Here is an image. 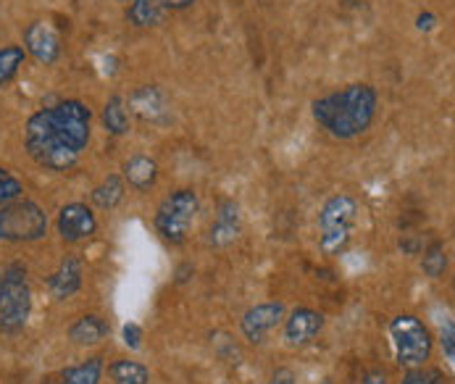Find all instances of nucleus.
Segmentation results:
<instances>
[{"label":"nucleus","instance_id":"1","mask_svg":"<svg viewBox=\"0 0 455 384\" xmlns=\"http://www.w3.org/2000/svg\"><path fill=\"white\" fill-rule=\"evenodd\" d=\"M379 95L371 84L355 82L311 103V114L326 134L337 140H353L374 124Z\"/></svg>","mask_w":455,"mask_h":384},{"label":"nucleus","instance_id":"2","mask_svg":"<svg viewBox=\"0 0 455 384\" xmlns=\"http://www.w3.org/2000/svg\"><path fill=\"white\" fill-rule=\"evenodd\" d=\"M24 145H27V153L32 156V161L51 172H68L79 161V153H74L68 148L61 132L51 122L48 108H40L37 114H32L27 119Z\"/></svg>","mask_w":455,"mask_h":384},{"label":"nucleus","instance_id":"3","mask_svg":"<svg viewBox=\"0 0 455 384\" xmlns=\"http://www.w3.org/2000/svg\"><path fill=\"white\" fill-rule=\"evenodd\" d=\"M358 219V203L350 195H331L319 211V251L324 256H339L350 245Z\"/></svg>","mask_w":455,"mask_h":384},{"label":"nucleus","instance_id":"4","mask_svg":"<svg viewBox=\"0 0 455 384\" xmlns=\"http://www.w3.org/2000/svg\"><path fill=\"white\" fill-rule=\"evenodd\" d=\"M32 314V290L27 279V266L13 260L3 268V292H0V332L16 334L27 326Z\"/></svg>","mask_w":455,"mask_h":384},{"label":"nucleus","instance_id":"5","mask_svg":"<svg viewBox=\"0 0 455 384\" xmlns=\"http://www.w3.org/2000/svg\"><path fill=\"white\" fill-rule=\"evenodd\" d=\"M390 337L392 348H395V361L400 369H416V366H427V361L432 358V332L419 316L411 314H400L390 321Z\"/></svg>","mask_w":455,"mask_h":384},{"label":"nucleus","instance_id":"6","mask_svg":"<svg viewBox=\"0 0 455 384\" xmlns=\"http://www.w3.org/2000/svg\"><path fill=\"white\" fill-rule=\"evenodd\" d=\"M197 208H200L197 192L190 188L166 195L156 211V232L172 245H185L190 235V224L196 221Z\"/></svg>","mask_w":455,"mask_h":384},{"label":"nucleus","instance_id":"7","mask_svg":"<svg viewBox=\"0 0 455 384\" xmlns=\"http://www.w3.org/2000/svg\"><path fill=\"white\" fill-rule=\"evenodd\" d=\"M48 235V216L35 200H13L0 208V243H37Z\"/></svg>","mask_w":455,"mask_h":384},{"label":"nucleus","instance_id":"8","mask_svg":"<svg viewBox=\"0 0 455 384\" xmlns=\"http://www.w3.org/2000/svg\"><path fill=\"white\" fill-rule=\"evenodd\" d=\"M51 122L61 132L68 148L82 156V150L90 145L92 134V111L82 100H61L53 108H48Z\"/></svg>","mask_w":455,"mask_h":384},{"label":"nucleus","instance_id":"9","mask_svg":"<svg viewBox=\"0 0 455 384\" xmlns=\"http://www.w3.org/2000/svg\"><path fill=\"white\" fill-rule=\"evenodd\" d=\"M56 229H59L64 243L74 245V243H82V240H87V237H92L98 232V219H95L90 205H84V203H66L64 208L59 211Z\"/></svg>","mask_w":455,"mask_h":384},{"label":"nucleus","instance_id":"10","mask_svg":"<svg viewBox=\"0 0 455 384\" xmlns=\"http://www.w3.org/2000/svg\"><path fill=\"white\" fill-rule=\"evenodd\" d=\"M24 51L37 64H56L61 59V37L48 21H32L24 29Z\"/></svg>","mask_w":455,"mask_h":384},{"label":"nucleus","instance_id":"11","mask_svg":"<svg viewBox=\"0 0 455 384\" xmlns=\"http://www.w3.org/2000/svg\"><path fill=\"white\" fill-rule=\"evenodd\" d=\"M324 329V316L314 308H295L287 319H284V342L287 348H308Z\"/></svg>","mask_w":455,"mask_h":384},{"label":"nucleus","instance_id":"12","mask_svg":"<svg viewBox=\"0 0 455 384\" xmlns=\"http://www.w3.org/2000/svg\"><path fill=\"white\" fill-rule=\"evenodd\" d=\"M282 321H284V303L271 300V303H259V306L248 308L243 321H240V329H243L248 342L260 345L266 340V334Z\"/></svg>","mask_w":455,"mask_h":384},{"label":"nucleus","instance_id":"13","mask_svg":"<svg viewBox=\"0 0 455 384\" xmlns=\"http://www.w3.org/2000/svg\"><path fill=\"white\" fill-rule=\"evenodd\" d=\"M243 232V213H240V203L237 200H221L219 213L208 229V245L211 248H227L232 245Z\"/></svg>","mask_w":455,"mask_h":384},{"label":"nucleus","instance_id":"14","mask_svg":"<svg viewBox=\"0 0 455 384\" xmlns=\"http://www.w3.org/2000/svg\"><path fill=\"white\" fill-rule=\"evenodd\" d=\"M130 111L140 122L158 124L169 116V98L161 87L156 84H142L130 95Z\"/></svg>","mask_w":455,"mask_h":384},{"label":"nucleus","instance_id":"15","mask_svg":"<svg viewBox=\"0 0 455 384\" xmlns=\"http://www.w3.org/2000/svg\"><path fill=\"white\" fill-rule=\"evenodd\" d=\"M45 287L56 300L74 298L82 290V260L76 256H66L59 263V268L45 279Z\"/></svg>","mask_w":455,"mask_h":384},{"label":"nucleus","instance_id":"16","mask_svg":"<svg viewBox=\"0 0 455 384\" xmlns=\"http://www.w3.org/2000/svg\"><path fill=\"white\" fill-rule=\"evenodd\" d=\"M122 172L124 182L137 192H148L158 180V164L150 156H132L130 161H124Z\"/></svg>","mask_w":455,"mask_h":384},{"label":"nucleus","instance_id":"17","mask_svg":"<svg viewBox=\"0 0 455 384\" xmlns=\"http://www.w3.org/2000/svg\"><path fill=\"white\" fill-rule=\"evenodd\" d=\"M108 324L95 316V314H87L82 319H76L68 326V340L74 345H82V348H92V345H100L106 337H108Z\"/></svg>","mask_w":455,"mask_h":384},{"label":"nucleus","instance_id":"18","mask_svg":"<svg viewBox=\"0 0 455 384\" xmlns=\"http://www.w3.org/2000/svg\"><path fill=\"white\" fill-rule=\"evenodd\" d=\"M164 19V3L161 0H132L127 5V21L137 29L156 27Z\"/></svg>","mask_w":455,"mask_h":384},{"label":"nucleus","instance_id":"19","mask_svg":"<svg viewBox=\"0 0 455 384\" xmlns=\"http://www.w3.org/2000/svg\"><path fill=\"white\" fill-rule=\"evenodd\" d=\"M103 358L95 356V358H87L76 366H68L61 372V384H100L103 380Z\"/></svg>","mask_w":455,"mask_h":384},{"label":"nucleus","instance_id":"20","mask_svg":"<svg viewBox=\"0 0 455 384\" xmlns=\"http://www.w3.org/2000/svg\"><path fill=\"white\" fill-rule=\"evenodd\" d=\"M103 127L108 134H127L130 132V114H127V100L122 95H111L106 108H103Z\"/></svg>","mask_w":455,"mask_h":384},{"label":"nucleus","instance_id":"21","mask_svg":"<svg viewBox=\"0 0 455 384\" xmlns=\"http://www.w3.org/2000/svg\"><path fill=\"white\" fill-rule=\"evenodd\" d=\"M124 180L119 174H111L92 190V203L103 211H114L124 200Z\"/></svg>","mask_w":455,"mask_h":384},{"label":"nucleus","instance_id":"22","mask_svg":"<svg viewBox=\"0 0 455 384\" xmlns=\"http://www.w3.org/2000/svg\"><path fill=\"white\" fill-rule=\"evenodd\" d=\"M114 384H150V372L148 366L130 361V358H122V361H114L111 369H108Z\"/></svg>","mask_w":455,"mask_h":384},{"label":"nucleus","instance_id":"23","mask_svg":"<svg viewBox=\"0 0 455 384\" xmlns=\"http://www.w3.org/2000/svg\"><path fill=\"white\" fill-rule=\"evenodd\" d=\"M27 61V51L21 45H5L0 48V87L11 84L21 66Z\"/></svg>","mask_w":455,"mask_h":384},{"label":"nucleus","instance_id":"24","mask_svg":"<svg viewBox=\"0 0 455 384\" xmlns=\"http://www.w3.org/2000/svg\"><path fill=\"white\" fill-rule=\"evenodd\" d=\"M421 268H424V274L432 276V279H440V276L448 271V253H445V245H443V243H432V245L424 251Z\"/></svg>","mask_w":455,"mask_h":384},{"label":"nucleus","instance_id":"25","mask_svg":"<svg viewBox=\"0 0 455 384\" xmlns=\"http://www.w3.org/2000/svg\"><path fill=\"white\" fill-rule=\"evenodd\" d=\"M400 384H451L448 377L440 372V369H432V366H416V369H408V374L403 377Z\"/></svg>","mask_w":455,"mask_h":384},{"label":"nucleus","instance_id":"26","mask_svg":"<svg viewBox=\"0 0 455 384\" xmlns=\"http://www.w3.org/2000/svg\"><path fill=\"white\" fill-rule=\"evenodd\" d=\"M21 192H24L21 182H19L8 169L0 166V208L8 205V203H13V200H19Z\"/></svg>","mask_w":455,"mask_h":384},{"label":"nucleus","instance_id":"27","mask_svg":"<svg viewBox=\"0 0 455 384\" xmlns=\"http://www.w3.org/2000/svg\"><path fill=\"white\" fill-rule=\"evenodd\" d=\"M440 348L448 358V364L453 366L455 364V326L453 321H445L443 329H440Z\"/></svg>","mask_w":455,"mask_h":384},{"label":"nucleus","instance_id":"28","mask_svg":"<svg viewBox=\"0 0 455 384\" xmlns=\"http://www.w3.org/2000/svg\"><path fill=\"white\" fill-rule=\"evenodd\" d=\"M122 337H124V345L130 348V350H140L142 348V329H140V324H124V329H122Z\"/></svg>","mask_w":455,"mask_h":384},{"label":"nucleus","instance_id":"29","mask_svg":"<svg viewBox=\"0 0 455 384\" xmlns=\"http://www.w3.org/2000/svg\"><path fill=\"white\" fill-rule=\"evenodd\" d=\"M268 384H298V377H295L292 369H276V372L271 374Z\"/></svg>","mask_w":455,"mask_h":384},{"label":"nucleus","instance_id":"30","mask_svg":"<svg viewBox=\"0 0 455 384\" xmlns=\"http://www.w3.org/2000/svg\"><path fill=\"white\" fill-rule=\"evenodd\" d=\"M361 384H387V372H382V369H371V372H366V374H363Z\"/></svg>","mask_w":455,"mask_h":384},{"label":"nucleus","instance_id":"31","mask_svg":"<svg viewBox=\"0 0 455 384\" xmlns=\"http://www.w3.org/2000/svg\"><path fill=\"white\" fill-rule=\"evenodd\" d=\"M435 24H437V19H435V13H419V19H416V27L421 29V32H432L435 29Z\"/></svg>","mask_w":455,"mask_h":384},{"label":"nucleus","instance_id":"32","mask_svg":"<svg viewBox=\"0 0 455 384\" xmlns=\"http://www.w3.org/2000/svg\"><path fill=\"white\" fill-rule=\"evenodd\" d=\"M164 3V8H169V11H185V8H190L196 0H161Z\"/></svg>","mask_w":455,"mask_h":384},{"label":"nucleus","instance_id":"33","mask_svg":"<svg viewBox=\"0 0 455 384\" xmlns=\"http://www.w3.org/2000/svg\"><path fill=\"white\" fill-rule=\"evenodd\" d=\"M400 248H403L405 253H411V256H419V253H421V245H419L416 240H400Z\"/></svg>","mask_w":455,"mask_h":384},{"label":"nucleus","instance_id":"34","mask_svg":"<svg viewBox=\"0 0 455 384\" xmlns=\"http://www.w3.org/2000/svg\"><path fill=\"white\" fill-rule=\"evenodd\" d=\"M0 292H3V266H0Z\"/></svg>","mask_w":455,"mask_h":384},{"label":"nucleus","instance_id":"35","mask_svg":"<svg viewBox=\"0 0 455 384\" xmlns=\"http://www.w3.org/2000/svg\"><path fill=\"white\" fill-rule=\"evenodd\" d=\"M119 3H127V5H130V3H132V0H119Z\"/></svg>","mask_w":455,"mask_h":384}]
</instances>
